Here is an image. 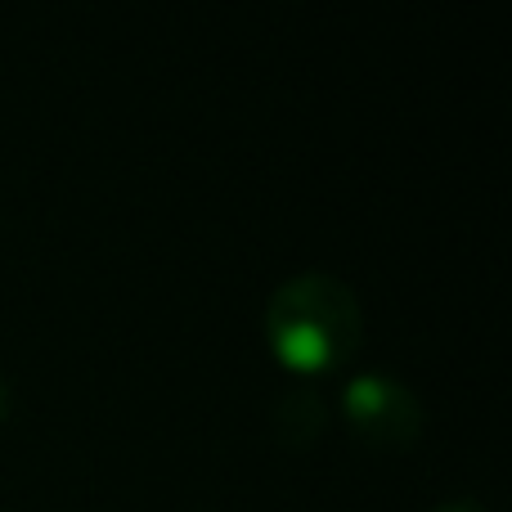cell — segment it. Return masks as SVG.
I'll use <instances>...</instances> for the list:
<instances>
[{
  "mask_svg": "<svg viewBox=\"0 0 512 512\" xmlns=\"http://www.w3.org/2000/svg\"><path fill=\"white\" fill-rule=\"evenodd\" d=\"M261 337L283 369L301 378L333 373L364 342L360 297L351 283L328 270L288 274L261 306Z\"/></svg>",
  "mask_w": 512,
  "mask_h": 512,
  "instance_id": "cell-1",
  "label": "cell"
},
{
  "mask_svg": "<svg viewBox=\"0 0 512 512\" xmlns=\"http://www.w3.org/2000/svg\"><path fill=\"white\" fill-rule=\"evenodd\" d=\"M337 414H342L346 432L373 450H409L427 423L418 391L382 369H364L346 378L342 396H337Z\"/></svg>",
  "mask_w": 512,
  "mask_h": 512,
  "instance_id": "cell-2",
  "label": "cell"
},
{
  "mask_svg": "<svg viewBox=\"0 0 512 512\" xmlns=\"http://www.w3.org/2000/svg\"><path fill=\"white\" fill-rule=\"evenodd\" d=\"M328 405L315 396V391H288L274 409V432H283L288 441H310V436L324 427Z\"/></svg>",
  "mask_w": 512,
  "mask_h": 512,
  "instance_id": "cell-3",
  "label": "cell"
},
{
  "mask_svg": "<svg viewBox=\"0 0 512 512\" xmlns=\"http://www.w3.org/2000/svg\"><path fill=\"white\" fill-rule=\"evenodd\" d=\"M432 512H490L481 499H472V495H459V499H445V504H436Z\"/></svg>",
  "mask_w": 512,
  "mask_h": 512,
  "instance_id": "cell-4",
  "label": "cell"
},
{
  "mask_svg": "<svg viewBox=\"0 0 512 512\" xmlns=\"http://www.w3.org/2000/svg\"><path fill=\"white\" fill-rule=\"evenodd\" d=\"M9 405H14V387H9V378L0 373V418L9 414Z\"/></svg>",
  "mask_w": 512,
  "mask_h": 512,
  "instance_id": "cell-5",
  "label": "cell"
}]
</instances>
